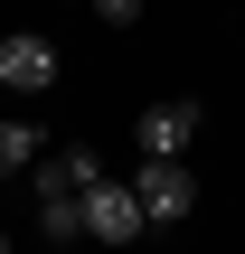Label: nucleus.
<instances>
[{
    "label": "nucleus",
    "mask_w": 245,
    "mask_h": 254,
    "mask_svg": "<svg viewBox=\"0 0 245 254\" xmlns=\"http://www.w3.org/2000/svg\"><path fill=\"white\" fill-rule=\"evenodd\" d=\"M38 151H47V123L9 113V123H0V179H28V170H38Z\"/></svg>",
    "instance_id": "obj_6"
},
{
    "label": "nucleus",
    "mask_w": 245,
    "mask_h": 254,
    "mask_svg": "<svg viewBox=\"0 0 245 254\" xmlns=\"http://www.w3.org/2000/svg\"><path fill=\"white\" fill-rule=\"evenodd\" d=\"M38 236L47 245H76L85 236V198H38Z\"/></svg>",
    "instance_id": "obj_7"
},
{
    "label": "nucleus",
    "mask_w": 245,
    "mask_h": 254,
    "mask_svg": "<svg viewBox=\"0 0 245 254\" xmlns=\"http://www.w3.org/2000/svg\"><path fill=\"white\" fill-rule=\"evenodd\" d=\"M85 9H94L104 28H132V19H142V0H85Z\"/></svg>",
    "instance_id": "obj_8"
},
{
    "label": "nucleus",
    "mask_w": 245,
    "mask_h": 254,
    "mask_svg": "<svg viewBox=\"0 0 245 254\" xmlns=\"http://www.w3.org/2000/svg\"><path fill=\"white\" fill-rule=\"evenodd\" d=\"M94 179H104V160H94V151H76V141H66V151L47 141V151H38V170H28V189H38V198H85Z\"/></svg>",
    "instance_id": "obj_5"
},
{
    "label": "nucleus",
    "mask_w": 245,
    "mask_h": 254,
    "mask_svg": "<svg viewBox=\"0 0 245 254\" xmlns=\"http://www.w3.org/2000/svg\"><path fill=\"white\" fill-rule=\"evenodd\" d=\"M198 132H208V104L198 94H161V104L132 113V151H198Z\"/></svg>",
    "instance_id": "obj_2"
},
{
    "label": "nucleus",
    "mask_w": 245,
    "mask_h": 254,
    "mask_svg": "<svg viewBox=\"0 0 245 254\" xmlns=\"http://www.w3.org/2000/svg\"><path fill=\"white\" fill-rule=\"evenodd\" d=\"M85 236L94 245H132V236H151V217H142V198H132V179H94L85 189Z\"/></svg>",
    "instance_id": "obj_3"
},
{
    "label": "nucleus",
    "mask_w": 245,
    "mask_h": 254,
    "mask_svg": "<svg viewBox=\"0 0 245 254\" xmlns=\"http://www.w3.org/2000/svg\"><path fill=\"white\" fill-rule=\"evenodd\" d=\"M132 198H142L151 236H161V226H189V217H198V170H189V151H142Z\"/></svg>",
    "instance_id": "obj_1"
},
{
    "label": "nucleus",
    "mask_w": 245,
    "mask_h": 254,
    "mask_svg": "<svg viewBox=\"0 0 245 254\" xmlns=\"http://www.w3.org/2000/svg\"><path fill=\"white\" fill-rule=\"evenodd\" d=\"M57 75H66V66H57V38H47V28H9V38H0V85H9L19 104L47 94Z\"/></svg>",
    "instance_id": "obj_4"
},
{
    "label": "nucleus",
    "mask_w": 245,
    "mask_h": 254,
    "mask_svg": "<svg viewBox=\"0 0 245 254\" xmlns=\"http://www.w3.org/2000/svg\"><path fill=\"white\" fill-rule=\"evenodd\" d=\"M0 245H9V226H0Z\"/></svg>",
    "instance_id": "obj_9"
}]
</instances>
